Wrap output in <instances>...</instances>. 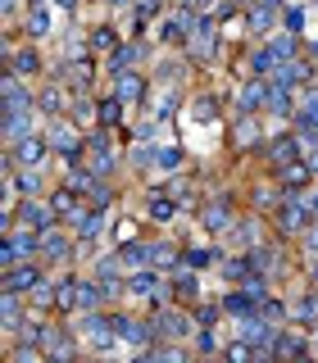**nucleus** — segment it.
I'll return each instance as SVG.
<instances>
[{
	"instance_id": "obj_45",
	"label": "nucleus",
	"mask_w": 318,
	"mask_h": 363,
	"mask_svg": "<svg viewBox=\"0 0 318 363\" xmlns=\"http://www.w3.org/2000/svg\"><path fill=\"white\" fill-rule=\"evenodd\" d=\"M14 363H37V350H18V355H14Z\"/></svg>"
},
{
	"instance_id": "obj_35",
	"label": "nucleus",
	"mask_w": 318,
	"mask_h": 363,
	"mask_svg": "<svg viewBox=\"0 0 318 363\" xmlns=\"http://www.w3.org/2000/svg\"><path fill=\"white\" fill-rule=\"evenodd\" d=\"M268 336V327H264V322H259V318H246V322H241V341H250V345H259V341H264Z\"/></svg>"
},
{
	"instance_id": "obj_2",
	"label": "nucleus",
	"mask_w": 318,
	"mask_h": 363,
	"mask_svg": "<svg viewBox=\"0 0 318 363\" xmlns=\"http://www.w3.org/2000/svg\"><path fill=\"white\" fill-rule=\"evenodd\" d=\"M310 209H314V205H305L300 196H286V205L277 209V227H282V232H305V223H310Z\"/></svg>"
},
{
	"instance_id": "obj_47",
	"label": "nucleus",
	"mask_w": 318,
	"mask_h": 363,
	"mask_svg": "<svg viewBox=\"0 0 318 363\" xmlns=\"http://www.w3.org/2000/svg\"><path fill=\"white\" fill-rule=\"evenodd\" d=\"M305 241H310V250H318V227H310V236H305Z\"/></svg>"
},
{
	"instance_id": "obj_15",
	"label": "nucleus",
	"mask_w": 318,
	"mask_h": 363,
	"mask_svg": "<svg viewBox=\"0 0 318 363\" xmlns=\"http://www.w3.org/2000/svg\"><path fill=\"white\" fill-rule=\"evenodd\" d=\"M141 60H146V46L128 41V46H119V50L110 55V64H105V69H110V78H114V73H128L132 64H141Z\"/></svg>"
},
{
	"instance_id": "obj_10",
	"label": "nucleus",
	"mask_w": 318,
	"mask_h": 363,
	"mask_svg": "<svg viewBox=\"0 0 318 363\" xmlns=\"http://www.w3.org/2000/svg\"><path fill=\"white\" fill-rule=\"evenodd\" d=\"M310 177H314V164L296 159V164H286V168H282V182H277V186H282L286 196H300V191L310 186Z\"/></svg>"
},
{
	"instance_id": "obj_12",
	"label": "nucleus",
	"mask_w": 318,
	"mask_h": 363,
	"mask_svg": "<svg viewBox=\"0 0 318 363\" xmlns=\"http://www.w3.org/2000/svg\"><path fill=\"white\" fill-rule=\"evenodd\" d=\"M73 232H78L82 241H95L100 232H110V218H105L100 209H82V214L73 218Z\"/></svg>"
},
{
	"instance_id": "obj_46",
	"label": "nucleus",
	"mask_w": 318,
	"mask_h": 363,
	"mask_svg": "<svg viewBox=\"0 0 318 363\" xmlns=\"http://www.w3.org/2000/svg\"><path fill=\"white\" fill-rule=\"evenodd\" d=\"M18 14V0H5V18H14Z\"/></svg>"
},
{
	"instance_id": "obj_4",
	"label": "nucleus",
	"mask_w": 318,
	"mask_h": 363,
	"mask_svg": "<svg viewBox=\"0 0 318 363\" xmlns=\"http://www.w3.org/2000/svg\"><path fill=\"white\" fill-rule=\"evenodd\" d=\"M273 82H277V87H286V91L310 87V82H314V64L310 60H291V64H282V69L273 73Z\"/></svg>"
},
{
	"instance_id": "obj_31",
	"label": "nucleus",
	"mask_w": 318,
	"mask_h": 363,
	"mask_svg": "<svg viewBox=\"0 0 318 363\" xmlns=\"http://www.w3.org/2000/svg\"><path fill=\"white\" fill-rule=\"evenodd\" d=\"M196 286H200V282H196V273H187V268H182L178 277H173V291H178L182 300H196V295H200Z\"/></svg>"
},
{
	"instance_id": "obj_18",
	"label": "nucleus",
	"mask_w": 318,
	"mask_h": 363,
	"mask_svg": "<svg viewBox=\"0 0 318 363\" xmlns=\"http://www.w3.org/2000/svg\"><path fill=\"white\" fill-rule=\"evenodd\" d=\"M9 73H18V78H37V73H41V55H37L32 46L14 50V55H9Z\"/></svg>"
},
{
	"instance_id": "obj_28",
	"label": "nucleus",
	"mask_w": 318,
	"mask_h": 363,
	"mask_svg": "<svg viewBox=\"0 0 318 363\" xmlns=\"http://www.w3.org/2000/svg\"><path fill=\"white\" fill-rule=\"evenodd\" d=\"M159 327H164V336H187V331H191V318H187V313H164Z\"/></svg>"
},
{
	"instance_id": "obj_7",
	"label": "nucleus",
	"mask_w": 318,
	"mask_h": 363,
	"mask_svg": "<svg viewBox=\"0 0 318 363\" xmlns=\"http://www.w3.org/2000/svg\"><path fill=\"white\" fill-rule=\"evenodd\" d=\"M232 205H227V200H214V205H205L200 209V227H205V232H232Z\"/></svg>"
},
{
	"instance_id": "obj_16",
	"label": "nucleus",
	"mask_w": 318,
	"mask_h": 363,
	"mask_svg": "<svg viewBox=\"0 0 318 363\" xmlns=\"http://www.w3.org/2000/svg\"><path fill=\"white\" fill-rule=\"evenodd\" d=\"M264 109H268V114H277V118H296L300 100H296V95L286 91V87H277V82H273V87H268V104H264Z\"/></svg>"
},
{
	"instance_id": "obj_22",
	"label": "nucleus",
	"mask_w": 318,
	"mask_h": 363,
	"mask_svg": "<svg viewBox=\"0 0 318 363\" xmlns=\"http://www.w3.org/2000/svg\"><path fill=\"white\" fill-rule=\"evenodd\" d=\"M268 159H273L277 168L296 164V159H300V146H296V137H277V141H268Z\"/></svg>"
},
{
	"instance_id": "obj_41",
	"label": "nucleus",
	"mask_w": 318,
	"mask_h": 363,
	"mask_svg": "<svg viewBox=\"0 0 318 363\" xmlns=\"http://www.w3.org/2000/svg\"><path fill=\"white\" fill-rule=\"evenodd\" d=\"M155 263H164V268H168V263H178V250H173V245H155Z\"/></svg>"
},
{
	"instance_id": "obj_25",
	"label": "nucleus",
	"mask_w": 318,
	"mask_h": 363,
	"mask_svg": "<svg viewBox=\"0 0 318 363\" xmlns=\"http://www.w3.org/2000/svg\"><path fill=\"white\" fill-rule=\"evenodd\" d=\"M95 123H100V104L78 95V100H73V128H95Z\"/></svg>"
},
{
	"instance_id": "obj_33",
	"label": "nucleus",
	"mask_w": 318,
	"mask_h": 363,
	"mask_svg": "<svg viewBox=\"0 0 318 363\" xmlns=\"http://www.w3.org/2000/svg\"><path fill=\"white\" fill-rule=\"evenodd\" d=\"M114 46H119V32H114V27H95L91 32V50H114Z\"/></svg>"
},
{
	"instance_id": "obj_5",
	"label": "nucleus",
	"mask_w": 318,
	"mask_h": 363,
	"mask_svg": "<svg viewBox=\"0 0 318 363\" xmlns=\"http://www.w3.org/2000/svg\"><path fill=\"white\" fill-rule=\"evenodd\" d=\"M273 9L277 5H264V0H255V5L246 9V36H273Z\"/></svg>"
},
{
	"instance_id": "obj_20",
	"label": "nucleus",
	"mask_w": 318,
	"mask_h": 363,
	"mask_svg": "<svg viewBox=\"0 0 318 363\" xmlns=\"http://www.w3.org/2000/svg\"><path fill=\"white\" fill-rule=\"evenodd\" d=\"M51 209H55V218H69V223H73V218L82 214V205H78V191H73V186H60V191L51 196Z\"/></svg>"
},
{
	"instance_id": "obj_23",
	"label": "nucleus",
	"mask_w": 318,
	"mask_h": 363,
	"mask_svg": "<svg viewBox=\"0 0 318 363\" xmlns=\"http://www.w3.org/2000/svg\"><path fill=\"white\" fill-rule=\"evenodd\" d=\"M273 350H277V359H296V363H310V359H305V341L296 336V331H282V336L273 341Z\"/></svg>"
},
{
	"instance_id": "obj_49",
	"label": "nucleus",
	"mask_w": 318,
	"mask_h": 363,
	"mask_svg": "<svg viewBox=\"0 0 318 363\" xmlns=\"http://www.w3.org/2000/svg\"><path fill=\"white\" fill-rule=\"evenodd\" d=\"M55 5H60V9H69V14H73V9H78V0H55Z\"/></svg>"
},
{
	"instance_id": "obj_36",
	"label": "nucleus",
	"mask_w": 318,
	"mask_h": 363,
	"mask_svg": "<svg viewBox=\"0 0 318 363\" xmlns=\"http://www.w3.org/2000/svg\"><path fill=\"white\" fill-rule=\"evenodd\" d=\"M214 259H218V250H205V245H191V250H187L191 268H205V263H214Z\"/></svg>"
},
{
	"instance_id": "obj_13",
	"label": "nucleus",
	"mask_w": 318,
	"mask_h": 363,
	"mask_svg": "<svg viewBox=\"0 0 318 363\" xmlns=\"http://www.w3.org/2000/svg\"><path fill=\"white\" fill-rule=\"evenodd\" d=\"M51 27H55L51 9H46V5H27V14H23V32L32 36V41H41V36H51Z\"/></svg>"
},
{
	"instance_id": "obj_21",
	"label": "nucleus",
	"mask_w": 318,
	"mask_h": 363,
	"mask_svg": "<svg viewBox=\"0 0 318 363\" xmlns=\"http://www.w3.org/2000/svg\"><path fill=\"white\" fill-rule=\"evenodd\" d=\"M119 263H123V268H150V263H155V245H146V241H141V245H123Z\"/></svg>"
},
{
	"instance_id": "obj_9",
	"label": "nucleus",
	"mask_w": 318,
	"mask_h": 363,
	"mask_svg": "<svg viewBox=\"0 0 318 363\" xmlns=\"http://www.w3.org/2000/svg\"><path fill=\"white\" fill-rule=\"evenodd\" d=\"M114 95H119L123 104H141L146 100V78H137V73H114Z\"/></svg>"
},
{
	"instance_id": "obj_44",
	"label": "nucleus",
	"mask_w": 318,
	"mask_h": 363,
	"mask_svg": "<svg viewBox=\"0 0 318 363\" xmlns=\"http://www.w3.org/2000/svg\"><path fill=\"white\" fill-rule=\"evenodd\" d=\"M282 313H286V309H282L277 300H264V318H282Z\"/></svg>"
},
{
	"instance_id": "obj_6",
	"label": "nucleus",
	"mask_w": 318,
	"mask_h": 363,
	"mask_svg": "<svg viewBox=\"0 0 318 363\" xmlns=\"http://www.w3.org/2000/svg\"><path fill=\"white\" fill-rule=\"evenodd\" d=\"M32 109H37V104H32ZM32 109H5V141H9V146H18V141H23V137H32Z\"/></svg>"
},
{
	"instance_id": "obj_27",
	"label": "nucleus",
	"mask_w": 318,
	"mask_h": 363,
	"mask_svg": "<svg viewBox=\"0 0 318 363\" xmlns=\"http://www.w3.org/2000/svg\"><path fill=\"white\" fill-rule=\"evenodd\" d=\"M114 331H119L123 341H132V345H146V341H150V327H146V322H128V318H119V322H114Z\"/></svg>"
},
{
	"instance_id": "obj_1",
	"label": "nucleus",
	"mask_w": 318,
	"mask_h": 363,
	"mask_svg": "<svg viewBox=\"0 0 318 363\" xmlns=\"http://www.w3.org/2000/svg\"><path fill=\"white\" fill-rule=\"evenodd\" d=\"M9 155H14V164H18V168H41V164H46V155H51V141H46L41 132H32V137H23L14 150H9Z\"/></svg>"
},
{
	"instance_id": "obj_37",
	"label": "nucleus",
	"mask_w": 318,
	"mask_h": 363,
	"mask_svg": "<svg viewBox=\"0 0 318 363\" xmlns=\"http://www.w3.org/2000/svg\"><path fill=\"white\" fill-rule=\"evenodd\" d=\"M159 168H182V146H159Z\"/></svg>"
},
{
	"instance_id": "obj_38",
	"label": "nucleus",
	"mask_w": 318,
	"mask_h": 363,
	"mask_svg": "<svg viewBox=\"0 0 318 363\" xmlns=\"http://www.w3.org/2000/svg\"><path fill=\"white\" fill-rule=\"evenodd\" d=\"M223 359H227V363H255V350H250V341H237Z\"/></svg>"
},
{
	"instance_id": "obj_11",
	"label": "nucleus",
	"mask_w": 318,
	"mask_h": 363,
	"mask_svg": "<svg viewBox=\"0 0 318 363\" xmlns=\"http://www.w3.org/2000/svg\"><path fill=\"white\" fill-rule=\"evenodd\" d=\"M27 286H41V273H37V263H14V268H5V291H9V295L27 291Z\"/></svg>"
},
{
	"instance_id": "obj_29",
	"label": "nucleus",
	"mask_w": 318,
	"mask_h": 363,
	"mask_svg": "<svg viewBox=\"0 0 318 363\" xmlns=\"http://www.w3.org/2000/svg\"><path fill=\"white\" fill-rule=\"evenodd\" d=\"M128 286H132V295H137V300H141V295H155V291H159V277L146 268V273H137V277H132Z\"/></svg>"
},
{
	"instance_id": "obj_50",
	"label": "nucleus",
	"mask_w": 318,
	"mask_h": 363,
	"mask_svg": "<svg viewBox=\"0 0 318 363\" xmlns=\"http://www.w3.org/2000/svg\"><path fill=\"white\" fill-rule=\"evenodd\" d=\"M264 5H282V0H264Z\"/></svg>"
},
{
	"instance_id": "obj_8",
	"label": "nucleus",
	"mask_w": 318,
	"mask_h": 363,
	"mask_svg": "<svg viewBox=\"0 0 318 363\" xmlns=\"http://www.w3.org/2000/svg\"><path fill=\"white\" fill-rule=\"evenodd\" d=\"M18 223L32 227V232H51V227H55V209H51V205H37V200H23Z\"/></svg>"
},
{
	"instance_id": "obj_32",
	"label": "nucleus",
	"mask_w": 318,
	"mask_h": 363,
	"mask_svg": "<svg viewBox=\"0 0 318 363\" xmlns=\"http://www.w3.org/2000/svg\"><path fill=\"white\" fill-rule=\"evenodd\" d=\"M123 118V100L119 95H110V100H100V128H114V123Z\"/></svg>"
},
{
	"instance_id": "obj_48",
	"label": "nucleus",
	"mask_w": 318,
	"mask_h": 363,
	"mask_svg": "<svg viewBox=\"0 0 318 363\" xmlns=\"http://www.w3.org/2000/svg\"><path fill=\"white\" fill-rule=\"evenodd\" d=\"M310 60H318V32L310 36Z\"/></svg>"
},
{
	"instance_id": "obj_14",
	"label": "nucleus",
	"mask_w": 318,
	"mask_h": 363,
	"mask_svg": "<svg viewBox=\"0 0 318 363\" xmlns=\"http://www.w3.org/2000/svg\"><path fill=\"white\" fill-rule=\"evenodd\" d=\"M86 146H91V173H105V168H114V141H110V128L95 132Z\"/></svg>"
},
{
	"instance_id": "obj_40",
	"label": "nucleus",
	"mask_w": 318,
	"mask_h": 363,
	"mask_svg": "<svg viewBox=\"0 0 318 363\" xmlns=\"http://www.w3.org/2000/svg\"><path fill=\"white\" fill-rule=\"evenodd\" d=\"M95 182H100V177H95ZM86 196H91V205H95V209H105V205L114 200V191H110V186H91Z\"/></svg>"
},
{
	"instance_id": "obj_34",
	"label": "nucleus",
	"mask_w": 318,
	"mask_h": 363,
	"mask_svg": "<svg viewBox=\"0 0 318 363\" xmlns=\"http://www.w3.org/2000/svg\"><path fill=\"white\" fill-rule=\"evenodd\" d=\"M191 118H196V123H209V118H218V104L209 100V95H200V100L191 104Z\"/></svg>"
},
{
	"instance_id": "obj_39",
	"label": "nucleus",
	"mask_w": 318,
	"mask_h": 363,
	"mask_svg": "<svg viewBox=\"0 0 318 363\" xmlns=\"http://www.w3.org/2000/svg\"><path fill=\"white\" fill-rule=\"evenodd\" d=\"M282 27L300 36V32H305V9H300V5H291V9H286V18H282Z\"/></svg>"
},
{
	"instance_id": "obj_42",
	"label": "nucleus",
	"mask_w": 318,
	"mask_h": 363,
	"mask_svg": "<svg viewBox=\"0 0 318 363\" xmlns=\"http://www.w3.org/2000/svg\"><path fill=\"white\" fill-rule=\"evenodd\" d=\"M5 322H9V327H14V322H18V300H14V295H9V291H5Z\"/></svg>"
},
{
	"instance_id": "obj_24",
	"label": "nucleus",
	"mask_w": 318,
	"mask_h": 363,
	"mask_svg": "<svg viewBox=\"0 0 318 363\" xmlns=\"http://www.w3.org/2000/svg\"><path fill=\"white\" fill-rule=\"evenodd\" d=\"M41 250H46V259H69V254H73V245L64 241V232H60V227H51V232H41Z\"/></svg>"
},
{
	"instance_id": "obj_3",
	"label": "nucleus",
	"mask_w": 318,
	"mask_h": 363,
	"mask_svg": "<svg viewBox=\"0 0 318 363\" xmlns=\"http://www.w3.org/2000/svg\"><path fill=\"white\" fill-rule=\"evenodd\" d=\"M268 87H273L268 78H250L246 87H241V95H237V114H259L268 104Z\"/></svg>"
},
{
	"instance_id": "obj_43",
	"label": "nucleus",
	"mask_w": 318,
	"mask_h": 363,
	"mask_svg": "<svg viewBox=\"0 0 318 363\" xmlns=\"http://www.w3.org/2000/svg\"><path fill=\"white\" fill-rule=\"evenodd\" d=\"M159 363H187V355L182 350H159Z\"/></svg>"
},
{
	"instance_id": "obj_26",
	"label": "nucleus",
	"mask_w": 318,
	"mask_h": 363,
	"mask_svg": "<svg viewBox=\"0 0 318 363\" xmlns=\"http://www.w3.org/2000/svg\"><path fill=\"white\" fill-rule=\"evenodd\" d=\"M268 46H273V50H277V60L286 64L296 50H300V36H296V32H286V27H282V32H273V36H268Z\"/></svg>"
},
{
	"instance_id": "obj_19",
	"label": "nucleus",
	"mask_w": 318,
	"mask_h": 363,
	"mask_svg": "<svg viewBox=\"0 0 318 363\" xmlns=\"http://www.w3.org/2000/svg\"><path fill=\"white\" fill-rule=\"evenodd\" d=\"M37 109H46L51 118H60L64 109H73V104H69V95H64V87L51 82V87H41V95H37Z\"/></svg>"
},
{
	"instance_id": "obj_30",
	"label": "nucleus",
	"mask_w": 318,
	"mask_h": 363,
	"mask_svg": "<svg viewBox=\"0 0 318 363\" xmlns=\"http://www.w3.org/2000/svg\"><path fill=\"white\" fill-rule=\"evenodd\" d=\"M232 241H237V245H246V250H250V245L259 241V223H255V218H250V223H232Z\"/></svg>"
},
{
	"instance_id": "obj_17",
	"label": "nucleus",
	"mask_w": 318,
	"mask_h": 363,
	"mask_svg": "<svg viewBox=\"0 0 318 363\" xmlns=\"http://www.w3.org/2000/svg\"><path fill=\"white\" fill-rule=\"evenodd\" d=\"M32 91L23 87V78L18 73H5V109H32Z\"/></svg>"
}]
</instances>
